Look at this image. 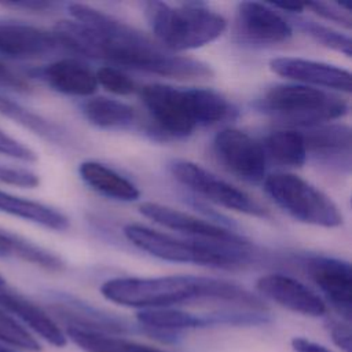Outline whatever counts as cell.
<instances>
[{
    "instance_id": "obj_1",
    "label": "cell",
    "mask_w": 352,
    "mask_h": 352,
    "mask_svg": "<svg viewBox=\"0 0 352 352\" xmlns=\"http://www.w3.org/2000/svg\"><path fill=\"white\" fill-rule=\"evenodd\" d=\"M73 21L55 26L63 50L111 65L173 78L210 77L208 63L166 51L158 43L117 18L81 3L67 4Z\"/></svg>"
},
{
    "instance_id": "obj_2",
    "label": "cell",
    "mask_w": 352,
    "mask_h": 352,
    "mask_svg": "<svg viewBox=\"0 0 352 352\" xmlns=\"http://www.w3.org/2000/svg\"><path fill=\"white\" fill-rule=\"evenodd\" d=\"M100 293L114 304L139 309L170 308L197 300L231 301L253 309L263 308L257 297L236 283L195 275L113 278L100 286Z\"/></svg>"
},
{
    "instance_id": "obj_3",
    "label": "cell",
    "mask_w": 352,
    "mask_h": 352,
    "mask_svg": "<svg viewBox=\"0 0 352 352\" xmlns=\"http://www.w3.org/2000/svg\"><path fill=\"white\" fill-rule=\"evenodd\" d=\"M153 121L175 138H186L199 125H212L234 116L232 104L210 88H177L148 84L140 91Z\"/></svg>"
},
{
    "instance_id": "obj_4",
    "label": "cell",
    "mask_w": 352,
    "mask_h": 352,
    "mask_svg": "<svg viewBox=\"0 0 352 352\" xmlns=\"http://www.w3.org/2000/svg\"><path fill=\"white\" fill-rule=\"evenodd\" d=\"M124 235L140 250L172 263H192L216 268H234L250 260V242H219L177 238L143 224H126Z\"/></svg>"
},
{
    "instance_id": "obj_5",
    "label": "cell",
    "mask_w": 352,
    "mask_h": 352,
    "mask_svg": "<svg viewBox=\"0 0 352 352\" xmlns=\"http://www.w3.org/2000/svg\"><path fill=\"white\" fill-rule=\"evenodd\" d=\"M144 16L157 43L169 52L204 47L220 37L227 21L204 3L172 6L164 1H146Z\"/></svg>"
},
{
    "instance_id": "obj_6",
    "label": "cell",
    "mask_w": 352,
    "mask_h": 352,
    "mask_svg": "<svg viewBox=\"0 0 352 352\" xmlns=\"http://www.w3.org/2000/svg\"><path fill=\"white\" fill-rule=\"evenodd\" d=\"M258 107L275 120L307 129L348 113V103L338 95L296 82L271 87L258 100Z\"/></svg>"
},
{
    "instance_id": "obj_7",
    "label": "cell",
    "mask_w": 352,
    "mask_h": 352,
    "mask_svg": "<svg viewBox=\"0 0 352 352\" xmlns=\"http://www.w3.org/2000/svg\"><path fill=\"white\" fill-rule=\"evenodd\" d=\"M265 192L293 219L318 227L342 224V214L323 191L293 173H272L263 180Z\"/></svg>"
},
{
    "instance_id": "obj_8",
    "label": "cell",
    "mask_w": 352,
    "mask_h": 352,
    "mask_svg": "<svg viewBox=\"0 0 352 352\" xmlns=\"http://www.w3.org/2000/svg\"><path fill=\"white\" fill-rule=\"evenodd\" d=\"M173 177L194 194L230 210L254 217H268V210L245 191L217 177L201 165L191 161L176 160L169 165Z\"/></svg>"
},
{
    "instance_id": "obj_9",
    "label": "cell",
    "mask_w": 352,
    "mask_h": 352,
    "mask_svg": "<svg viewBox=\"0 0 352 352\" xmlns=\"http://www.w3.org/2000/svg\"><path fill=\"white\" fill-rule=\"evenodd\" d=\"M213 150L223 166L249 183L265 179L267 155L257 140L241 129L226 128L216 133Z\"/></svg>"
},
{
    "instance_id": "obj_10",
    "label": "cell",
    "mask_w": 352,
    "mask_h": 352,
    "mask_svg": "<svg viewBox=\"0 0 352 352\" xmlns=\"http://www.w3.org/2000/svg\"><path fill=\"white\" fill-rule=\"evenodd\" d=\"M270 69L296 84L346 94L352 89L351 73L330 63L297 56H278L270 60Z\"/></svg>"
},
{
    "instance_id": "obj_11",
    "label": "cell",
    "mask_w": 352,
    "mask_h": 352,
    "mask_svg": "<svg viewBox=\"0 0 352 352\" xmlns=\"http://www.w3.org/2000/svg\"><path fill=\"white\" fill-rule=\"evenodd\" d=\"M307 271L330 304L349 322L352 312V271L348 261L314 256L305 261Z\"/></svg>"
},
{
    "instance_id": "obj_12",
    "label": "cell",
    "mask_w": 352,
    "mask_h": 352,
    "mask_svg": "<svg viewBox=\"0 0 352 352\" xmlns=\"http://www.w3.org/2000/svg\"><path fill=\"white\" fill-rule=\"evenodd\" d=\"M139 212L173 231L184 234L191 239L199 241H219V242H241L246 241L245 236L238 232L228 230L223 226L206 221L194 214L173 209L166 205H161L157 202H144L139 206Z\"/></svg>"
},
{
    "instance_id": "obj_13",
    "label": "cell",
    "mask_w": 352,
    "mask_h": 352,
    "mask_svg": "<svg viewBox=\"0 0 352 352\" xmlns=\"http://www.w3.org/2000/svg\"><path fill=\"white\" fill-rule=\"evenodd\" d=\"M257 290L280 307L305 316H323L327 311L324 301L300 280L283 275H263L256 282Z\"/></svg>"
},
{
    "instance_id": "obj_14",
    "label": "cell",
    "mask_w": 352,
    "mask_h": 352,
    "mask_svg": "<svg viewBox=\"0 0 352 352\" xmlns=\"http://www.w3.org/2000/svg\"><path fill=\"white\" fill-rule=\"evenodd\" d=\"M56 33L21 22H0V55L37 59L60 50Z\"/></svg>"
},
{
    "instance_id": "obj_15",
    "label": "cell",
    "mask_w": 352,
    "mask_h": 352,
    "mask_svg": "<svg viewBox=\"0 0 352 352\" xmlns=\"http://www.w3.org/2000/svg\"><path fill=\"white\" fill-rule=\"evenodd\" d=\"M236 28L239 33L256 43L276 44L292 37V25L270 4L242 1L236 6Z\"/></svg>"
},
{
    "instance_id": "obj_16",
    "label": "cell",
    "mask_w": 352,
    "mask_h": 352,
    "mask_svg": "<svg viewBox=\"0 0 352 352\" xmlns=\"http://www.w3.org/2000/svg\"><path fill=\"white\" fill-rule=\"evenodd\" d=\"M52 89L72 96H91L98 89L95 73L82 62L65 58L33 72Z\"/></svg>"
},
{
    "instance_id": "obj_17",
    "label": "cell",
    "mask_w": 352,
    "mask_h": 352,
    "mask_svg": "<svg viewBox=\"0 0 352 352\" xmlns=\"http://www.w3.org/2000/svg\"><path fill=\"white\" fill-rule=\"evenodd\" d=\"M302 132V131H301ZM307 154L330 165L349 168L351 128L344 124H322L302 132Z\"/></svg>"
},
{
    "instance_id": "obj_18",
    "label": "cell",
    "mask_w": 352,
    "mask_h": 352,
    "mask_svg": "<svg viewBox=\"0 0 352 352\" xmlns=\"http://www.w3.org/2000/svg\"><path fill=\"white\" fill-rule=\"evenodd\" d=\"M0 308L16 316L22 323H25L48 344L56 348L66 345L67 338L62 329L44 309H41L30 300L15 293L0 290Z\"/></svg>"
},
{
    "instance_id": "obj_19",
    "label": "cell",
    "mask_w": 352,
    "mask_h": 352,
    "mask_svg": "<svg viewBox=\"0 0 352 352\" xmlns=\"http://www.w3.org/2000/svg\"><path fill=\"white\" fill-rule=\"evenodd\" d=\"M78 173L87 186L104 197L124 202L136 201L140 197V191L131 180L98 161L81 162Z\"/></svg>"
},
{
    "instance_id": "obj_20",
    "label": "cell",
    "mask_w": 352,
    "mask_h": 352,
    "mask_svg": "<svg viewBox=\"0 0 352 352\" xmlns=\"http://www.w3.org/2000/svg\"><path fill=\"white\" fill-rule=\"evenodd\" d=\"M0 212L32 221L54 231L69 228V219L59 210L45 204L12 195L0 190Z\"/></svg>"
},
{
    "instance_id": "obj_21",
    "label": "cell",
    "mask_w": 352,
    "mask_h": 352,
    "mask_svg": "<svg viewBox=\"0 0 352 352\" xmlns=\"http://www.w3.org/2000/svg\"><path fill=\"white\" fill-rule=\"evenodd\" d=\"M65 336L85 352H165L122 337L76 326H66Z\"/></svg>"
},
{
    "instance_id": "obj_22",
    "label": "cell",
    "mask_w": 352,
    "mask_h": 352,
    "mask_svg": "<svg viewBox=\"0 0 352 352\" xmlns=\"http://www.w3.org/2000/svg\"><path fill=\"white\" fill-rule=\"evenodd\" d=\"M0 257L19 258L48 271L65 268L63 260L55 253L4 230H0Z\"/></svg>"
},
{
    "instance_id": "obj_23",
    "label": "cell",
    "mask_w": 352,
    "mask_h": 352,
    "mask_svg": "<svg viewBox=\"0 0 352 352\" xmlns=\"http://www.w3.org/2000/svg\"><path fill=\"white\" fill-rule=\"evenodd\" d=\"M0 114L51 143L63 144L67 142V133L60 125L3 95H0Z\"/></svg>"
},
{
    "instance_id": "obj_24",
    "label": "cell",
    "mask_w": 352,
    "mask_h": 352,
    "mask_svg": "<svg viewBox=\"0 0 352 352\" xmlns=\"http://www.w3.org/2000/svg\"><path fill=\"white\" fill-rule=\"evenodd\" d=\"M81 111L92 125L103 129L126 128L135 121V111L129 104L104 96L87 99Z\"/></svg>"
},
{
    "instance_id": "obj_25",
    "label": "cell",
    "mask_w": 352,
    "mask_h": 352,
    "mask_svg": "<svg viewBox=\"0 0 352 352\" xmlns=\"http://www.w3.org/2000/svg\"><path fill=\"white\" fill-rule=\"evenodd\" d=\"M265 155L268 154L276 162L286 166H301L307 160V147L301 131L279 129L271 132L263 146Z\"/></svg>"
},
{
    "instance_id": "obj_26",
    "label": "cell",
    "mask_w": 352,
    "mask_h": 352,
    "mask_svg": "<svg viewBox=\"0 0 352 352\" xmlns=\"http://www.w3.org/2000/svg\"><path fill=\"white\" fill-rule=\"evenodd\" d=\"M298 28L311 36L314 40H316L319 44L331 48L334 51H338L344 54L345 56L352 55V40L348 34H344L338 30H334L330 26L322 25L319 22L305 19V18H298L296 19Z\"/></svg>"
},
{
    "instance_id": "obj_27",
    "label": "cell",
    "mask_w": 352,
    "mask_h": 352,
    "mask_svg": "<svg viewBox=\"0 0 352 352\" xmlns=\"http://www.w3.org/2000/svg\"><path fill=\"white\" fill-rule=\"evenodd\" d=\"M0 341L29 352L41 351L40 342L3 308H0Z\"/></svg>"
},
{
    "instance_id": "obj_28",
    "label": "cell",
    "mask_w": 352,
    "mask_h": 352,
    "mask_svg": "<svg viewBox=\"0 0 352 352\" xmlns=\"http://www.w3.org/2000/svg\"><path fill=\"white\" fill-rule=\"evenodd\" d=\"M98 85L103 87L106 91L114 95H131L135 92L136 85L132 78H129L125 73L114 66H103L95 73Z\"/></svg>"
},
{
    "instance_id": "obj_29",
    "label": "cell",
    "mask_w": 352,
    "mask_h": 352,
    "mask_svg": "<svg viewBox=\"0 0 352 352\" xmlns=\"http://www.w3.org/2000/svg\"><path fill=\"white\" fill-rule=\"evenodd\" d=\"M304 7L309 8L314 14L319 15L323 19L336 22L346 29L352 26V16H351V7L344 3H326V1H312L305 4Z\"/></svg>"
},
{
    "instance_id": "obj_30",
    "label": "cell",
    "mask_w": 352,
    "mask_h": 352,
    "mask_svg": "<svg viewBox=\"0 0 352 352\" xmlns=\"http://www.w3.org/2000/svg\"><path fill=\"white\" fill-rule=\"evenodd\" d=\"M0 183L25 187V188H34L40 184L38 176L23 168H14L0 164Z\"/></svg>"
},
{
    "instance_id": "obj_31",
    "label": "cell",
    "mask_w": 352,
    "mask_h": 352,
    "mask_svg": "<svg viewBox=\"0 0 352 352\" xmlns=\"http://www.w3.org/2000/svg\"><path fill=\"white\" fill-rule=\"evenodd\" d=\"M0 154L19 160V161H25V162H34L37 160V155L32 148H29L19 140L11 138L10 135L4 133L1 129H0Z\"/></svg>"
},
{
    "instance_id": "obj_32",
    "label": "cell",
    "mask_w": 352,
    "mask_h": 352,
    "mask_svg": "<svg viewBox=\"0 0 352 352\" xmlns=\"http://www.w3.org/2000/svg\"><path fill=\"white\" fill-rule=\"evenodd\" d=\"M0 87L14 89L18 92L30 91V84L21 74L15 73L12 69L4 65L1 60H0Z\"/></svg>"
},
{
    "instance_id": "obj_33",
    "label": "cell",
    "mask_w": 352,
    "mask_h": 352,
    "mask_svg": "<svg viewBox=\"0 0 352 352\" xmlns=\"http://www.w3.org/2000/svg\"><path fill=\"white\" fill-rule=\"evenodd\" d=\"M329 333L333 340V342L342 349L344 352L352 351V341H351V327L348 323L342 322H331L329 324Z\"/></svg>"
},
{
    "instance_id": "obj_34",
    "label": "cell",
    "mask_w": 352,
    "mask_h": 352,
    "mask_svg": "<svg viewBox=\"0 0 352 352\" xmlns=\"http://www.w3.org/2000/svg\"><path fill=\"white\" fill-rule=\"evenodd\" d=\"M3 6L22 8V10L34 11V12H44L56 7V4L51 1H8V3H3Z\"/></svg>"
},
{
    "instance_id": "obj_35",
    "label": "cell",
    "mask_w": 352,
    "mask_h": 352,
    "mask_svg": "<svg viewBox=\"0 0 352 352\" xmlns=\"http://www.w3.org/2000/svg\"><path fill=\"white\" fill-rule=\"evenodd\" d=\"M292 348L294 352H331L326 346L304 337H294L292 340Z\"/></svg>"
},
{
    "instance_id": "obj_36",
    "label": "cell",
    "mask_w": 352,
    "mask_h": 352,
    "mask_svg": "<svg viewBox=\"0 0 352 352\" xmlns=\"http://www.w3.org/2000/svg\"><path fill=\"white\" fill-rule=\"evenodd\" d=\"M271 7H274L275 10H282L290 14H300L304 10V6L301 4H290V3H271Z\"/></svg>"
},
{
    "instance_id": "obj_37",
    "label": "cell",
    "mask_w": 352,
    "mask_h": 352,
    "mask_svg": "<svg viewBox=\"0 0 352 352\" xmlns=\"http://www.w3.org/2000/svg\"><path fill=\"white\" fill-rule=\"evenodd\" d=\"M0 352H14L12 349H10V348H7V346H4V345H1L0 344Z\"/></svg>"
},
{
    "instance_id": "obj_38",
    "label": "cell",
    "mask_w": 352,
    "mask_h": 352,
    "mask_svg": "<svg viewBox=\"0 0 352 352\" xmlns=\"http://www.w3.org/2000/svg\"><path fill=\"white\" fill-rule=\"evenodd\" d=\"M4 285H6V280H4V278L0 275V289H1Z\"/></svg>"
}]
</instances>
